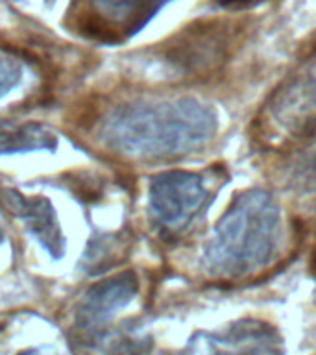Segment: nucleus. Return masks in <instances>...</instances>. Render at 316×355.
<instances>
[{
    "instance_id": "obj_2",
    "label": "nucleus",
    "mask_w": 316,
    "mask_h": 355,
    "mask_svg": "<svg viewBox=\"0 0 316 355\" xmlns=\"http://www.w3.org/2000/svg\"><path fill=\"white\" fill-rule=\"evenodd\" d=\"M281 244V205L263 189H248L231 200L213 227L202 268L215 279H240L270 265Z\"/></svg>"
},
{
    "instance_id": "obj_9",
    "label": "nucleus",
    "mask_w": 316,
    "mask_h": 355,
    "mask_svg": "<svg viewBox=\"0 0 316 355\" xmlns=\"http://www.w3.org/2000/svg\"><path fill=\"white\" fill-rule=\"evenodd\" d=\"M2 200L11 213L24 222L28 232L37 239L50 255L54 257L63 255L65 237L61 233L60 220L49 200L43 196H24L17 191H4Z\"/></svg>"
},
{
    "instance_id": "obj_12",
    "label": "nucleus",
    "mask_w": 316,
    "mask_h": 355,
    "mask_svg": "<svg viewBox=\"0 0 316 355\" xmlns=\"http://www.w3.org/2000/svg\"><path fill=\"white\" fill-rule=\"evenodd\" d=\"M22 78V65L15 55L0 50V98L17 87Z\"/></svg>"
},
{
    "instance_id": "obj_1",
    "label": "nucleus",
    "mask_w": 316,
    "mask_h": 355,
    "mask_svg": "<svg viewBox=\"0 0 316 355\" xmlns=\"http://www.w3.org/2000/svg\"><path fill=\"white\" fill-rule=\"evenodd\" d=\"M216 130L215 107L183 96L119 105L104 121L102 139L130 159L168 161L198 154L215 139Z\"/></svg>"
},
{
    "instance_id": "obj_11",
    "label": "nucleus",
    "mask_w": 316,
    "mask_h": 355,
    "mask_svg": "<svg viewBox=\"0 0 316 355\" xmlns=\"http://www.w3.org/2000/svg\"><path fill=\"white\" fill-rule=\"evenodd\" d=\"M285 182L298 191L316 189V144L296 155L287 166Z\"/></svg>"
},
{
    "instance_id": "obj_13",
    "label": "nucleus",
    "mask_w": 316,
    "mask_h": 355,
    "mask_svg": "<svg viewBox=\"0 0 316 355\" xmlns=\"http://www.w3.org/2000/svg\"><path fill=\"white\" fill-rule=\"evenodd\" d=\"M270 0H215V4L218 8H224V10L229 11H240V10H252V8H257L261 4H266Z\"/></svg>"
},
{
    "instance_id": "obj_8",
    "label": "nucleus",
    "mask_w": 316,
    "mask_h": 355,
    "mask_svg": "<svg viewBox=\"0 0 316 355\" xmlns=\"http://www.w3.org/2000/svg\"><path fill=\"white\" fill-rule=\"evenodd\" d=\"M137 291L139 279L130 270L96 283L83 294L80 307H78V324L87 331L98 329L116 311L124 309L135 298Z\"/></svg>"
},
{
    "instance_id": "obj_15",
    "label": "nucleus",
    "mask_w": 316,
    "mask_h": 355,
    "mask_svg": "<svg viewBox=\"0 0 316 355\" xmlns=\"http://www.w3.org/2000/svg\"><path fill=\"white\" fill-rule=\"evenodd\" d=\"M313 268L316 272V241H315V252H313Z\"/></svg>"
},
{
    "instance_id": "obj_6",
    "label": "nucleus",
    "mask_w": 316,
    "mask_h": 355,
    "mask_svg": "<svg viewBox=\"0 0 316 355\" xmlns=\"http://www.w3.org/2000/svg\"><path fill=\"white\" fill-rule=\"evenodd\" d=\"M179 355H285V344L272 324L243 318L213 331H196Z\"/></svg>"
},
{
    "instance_id": "obj_5",
    "label": "nucleus",
    "mask_w": 316,
    "mask_h": 355,
    "mask_svg": "<svg viewBox=\"0 0 316 355\" xmlns=\"http://www.w3.org/2000/svg\"><path fill=\"white\" fill-rule=\"evenodd\" d=\"M213 182L215 178L193 171H168L152 178L148 207L155 227L168 237H182L215 198Z\"/></svg>"
},
{
    "instance_id": "obj_16",
    "label": "nucleus",
    "mask_w": 316,
    "mask_h": 355,
    "mask_svg": "<svg viewBox=\"0 0 316 355\" xmlns=\"http://www.w3.org/2000/svg\"><path fill=\"white\" fill-rule=\"evenodd\" d=\"M2 241H4V235H2V232H0V244H2Z\"/></svg>"
},
{
    "instance_id": "obj_4",
    "label": "nucleus",
    "mask_w": 316,
    "mask_h": 355,
    "mask_svg": "<svg viewBox=\"0 0 316 355\" xmlns=\"http://www.w3.org/2000/svg\"><path fill=\"white\" fill-rule=\"evenodd\" d=\"M240 24L227 19L196 21L182 28L161 49V60L168 67V76L202 80L220 69L240 37Z\"/></svg>"
},
{
    "instance_id": "obj_14",
    "label": "nucleus",
    "mask_w": 316,
    "mask_h": 355,
    "mask_svg": "<svg viewBox=\"0 0 316 355\" xmlns=\"http://www.w3.org/2000/svg\"><path fill=\"white\" fill-rule=\"evenodd\" d=\"M17 355H60V352H55V349L50 348V346H39V348L24 349V352H21V354Z\"/></svg>"
},
{
    "instance_id": "obj_3",
    "label": "nucleus",
    "mask_w": 316,
    "mask_h": 355,
    "mask_svg": "<svg viewBox=\"0 0 316 355\" xmlns=\"http://www.w3.org/2000/svg\"><path fill=\"white\" fill-rule=\"evenodd\" d=\"M255 135L268 146L316 135V43L298 60L255 116Z\"/></svg>"
},
{
    "instance_id": "obj_10",
    "label": "nucleus",
    "mask_w": 316,
    "mask_h": 355,
    "mask_svg": "<svg viewBox=\"0 0 316 355\" xmlns=\"http://www.w3.org/2000/svg\"><path fill=\"white\" fill-rule=\"evenodd\" d=\"M58 139L49 128L33 122H13L0 119V155L32 152V150H54Z\"/></svg>"
},
{
    "instance_id": "obj_7",
    "label": "nucleus",
    "mask_w": 316,
    "mask_h": 355,
    "mask_svg": "<svg viewBox=\"0 0 316 355\" xmlns=\"http://www.w3.org/2000/svg\"><path fill=\"white\" fill-rule=\"evenodd\" d=\"M170 0H83L76 13L89 37L116 43L137 33Z\"/></svg>"
}]
</instances>
